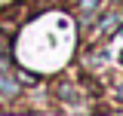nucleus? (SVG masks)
<instances>
[{"mask_svg":"<svg viewBox=\"0 0 123 116\" xmlns=\"http://www.w3.org/2000/svg\"><path fill=\"white\" fill-rule=\"evenodd\" d=\"M120 25H123V12H120V9H111V12H105V18L98 21L95 34H98V37H108V34H114Z\"/></svg>","mask_w":123,"mask_h":116,"instance_id":"1","label":"nucleus"},{"mask_svg":"<svg viewBox=\"0 0 123 116\" xmlns=\"http://www.w3.org/2000/svg\"><path fill=\"white\" fill-rule=\"evenodd\" d=\"M18 92H22L18 79H15V76H9V73H0V98H15Z\"/></svg>","mask_w":123,"mask_h":116,"instance_id":"2","label":"nucleus"},{"mask_svg":"<svg viewBox=\"0 0 123 116\" xmlns=\"http://www.w3.org/2000/svg\"><path fill=\"white\" fill-rule=\"evenodd\" d=\"M98 3H102V0H80V3H77V9H80V18H83V21H86V18H92V12L98 9Z\"/></svg>","mask_w":123,"mask_h":116,"instance_id":"3","label":"nucleus"},{"mask_svg":"<svg viewBox=\"0 0 123 116\" xmlns=\"http://www.w3.org/2000/svg\"><path fill=\"white\" fill-rule=\"evenodd\" d=\"M102 64H105V52H95V55H89V58H86V67H89V70L102 67Z\"/></svg>","mask_w":123,"mask_h":116,"instance_id":"4","label":"nucleus"},{"mask_svg":"<svg viewBox=\"0 0 123 116\" xmlns=\"http://www.w3.org/2000/svg\"><path fill=\"white\" fill-rule=\"evenodd\" d=\"M117 98H120V101H123V83H120V86H117Z\"/></svg>","mask_w":123,"mask_h":116,"instance_id":"5","label":"nucleus"},{"mask_svg":"<svg viewBox=\"0 0 123 116\" xmlns=\"http://www.w3.org/2000/svg\"><path fill=\"white\" fill-rule=\"evenodd\" d=\"M120 40H123V25H120Z\"/></svg>","mask_w":123,"mask_h":116,"instance_id":"6","label":"nucleus"}]
</instances>
